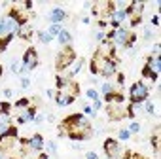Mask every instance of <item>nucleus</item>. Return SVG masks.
Wrapping results in <instances>:
<instances>
[{"mask_svg": "<svg viewBox=\"0 0 161 159\" xmlns=\"http://www.w3.org/2000/svg\"><path fill=\"white\" fill-rule=\"evenodd\" d=\"M76 61V53L72 51V47H64L59 55H57V70H63L66 68L70 63Z\"/></svg>", "mask_w": 161, "mask_h": 159, "instance_id": "1", "label": "nucleus"}, {"mask_svg": "<svg viewBox=\"0 0 161 159\" xmlns=\"http://www.w3.org/2000/svg\"><path fill=\"white\" fill-rule=\"evenodd\" d=\"M148 99V85H144L142 82H136L133 87H131V102H142Z\"/></svg>", "mask_w": 161, "mask_h": 159, "instance_id": "2", "label": "nucleus"}, {"mask_svg": "<svg viewBox=\"0 0 161 159\" xmlns=\"http://www.w3.org/2000/svg\"><path fill=\"white\" fill-rule=\"evenodd\" d=\"M36 64H38L36 49H34V47H29V49H27V53H25V57H23V66H25L27 70H32Z\"/></svg>", "mask_w": 161, "mask_h": 159, "instance_id": "3", "label": "nucleus"}, {"mask_svg": "<svg viewBox=\"0 0 161 159\" xmlns=\"http://www.w3.org/2000/svg\"><path fill=\"white\" fill-rule=\"evenodd\" d=\"M129 36H131V34H129L125 29H116V32H114V38H116V44H118V46H125V47H127Z\"/></svg>", "mask_w": 161, "mask_h": 159, "instance_id": "4", "label": "nucleus"}, {"mask_svg": "<svg viewBox=\"0 0 161 159\" xmlns=\"http://www.w3.org/2000/svg\"><path fill=\"white\" fill-rule=\"evenodd\" d=\"M64 17H66V14H64L61 8H53V10L49 12V21H51L53 25H61Z\"/></svg>", "mask_w": 161, "mask_h": 159, "instance_id": "5", "label": "nucleus"}, {"mask_svg": "<svg viewBox=\"0 0 161 159\" xmlns=\"http://www.w3.org/2000/svg\"><path fill=\"white\" fill-rule=\"evenodd\" d=\"M104 151L114 159L116 155H118V151H119V148H118V142L116 140H112V138H106L104 140Z\"/></svg>", "mask_w": 161, "mask_h": 159, "instance_id": "6", "label": "nucleus"}, {"mask_svg": "<svg viewBox=\"0 0 161 159\" xmlns=\"http://www.w3.org/2000/svg\"><path fill=\"white\" fill-rule=\"evenodd\" d=\"M127 15H125V12L123 10H114V14L110 15V21H112V27H116V29H119V25H121V21L125 19Z\"/></svg>", "mask_w": 161, "mask_h": 159, "instance_id": "7", "label": "nucleus"}, {"mask_svg": "<svg viewBox=\"0 0 161 159\" xmlns=\"http://www.w3.org/2000/svg\"><path fill=\"white\" fill-rule=\"evenodd\" d=\"M101 74H103V76H106V78L114 76V74H116V63H114L112 59H108V61L104 63V66L101 68Z\"/></svg>", "mask_w": 161, "mask_h": 159, "instance_id": "8", "label": "nucleus"}, {"mask_svg": "<svg viewBox=\"0 0 161 159\" xmlns=\"http://www.w3.org/2000/svg\"><path fill=\"white\" fill-rule=\"evenodd\" d=\"M29 146H31V150L40 151V150L44 148V138H42V134H32L31 140H29Z\"/></svg>", "mask_w": 161, "mask_h": 159, "instance_id": "9", "label": "nucleus"}, {"mask_svg": "<svg viewBox=\"0 0 161 159\" xmlns=\"http://www.w3.org/2000/svg\"><path fill=\"white\" fill-rule=\"evenodd\" d=\"M31 34H32V25H29V23L21 25V27H19V30H17V36H19L21 40H29V38H31Z\"/></svg>", "mask_w": 161, "mask_h": 159, "instance_id": "10", "label": "nucleus"}, {"mask_svg": "<svg viewBox=\"0 0 161 159\" xmlns=\"http://www.w3.org/2000/svg\"><path fill=\"white\" fill-rule=\"evenodd\" d=\"M106 101H108V104H123L125 99H123L121 93H114V91H112V93L106 95Z\"/></svg>", "mask_w": 161, "mask_h": 159, "instance_id": "11", "label": "nucleus"}, {"mask_svg": "<svg viewBox=\"0 0 161 159\" xmlns=\"http://www.w3.org/2000/svg\"><path fill=\"white\" fill-rule=\"evenodd\" d=\"M148 63H150L148 66L152 68V72H155V74H157V72H159V68H161V57H150V59H148Z\"/></svg>", "mask_w": 161, "mask_h": 159, "instance_id": "12", "label": "nucleus"}, {"mask_svg": "<svg viewBox=\"0 0 161 159\" xmlns=\"http://www.w3.org/2000/svg\"><path fill=\"white\" fill-rule=\"evenodd\" d=\"M57 38H59V42H61V46H66V47L70 46V40H72V38H70V34H68V30H64V29H63V30L59 32V36H57Z\"/></svg>", "mask_w": 161, "mask_h": 159, "instance_id": "13", "label": "nucleus"}, {"mask_svg": "<svg viewBox=\"0 0 161 159\" xmlns=\"http://www.w3.org/2000/svg\"><path fill=\"white\" fill-rule=\"evenodd\" d=\"M142 76H144V78H150L152 82H155V80H157V74H155V72H152V68H150L148 64L142 68Z\"/></svg>", "mask_w": 161, "mask_h": 159, "instance_id": "14", "label": "nucleus"}, {"mask_svg": "<svg viewBox=\"0 0 161 159\" xmlns=\"http://www.w3.org/2000/svg\"><path fill=\"white\" fill-rule=\"evenodd\" d=\"M82 64H84V59L74 61V66H72V70H70V76H76V74L80 72V68H82Z\"/></svg>", "mask_w": 161, "mask_h": 159, "instance_id": "15", "label": "nucleus"}, {"mask_svg": "<svg viewBox=\"0 0 161 159\" xmlns=\"http://www.w3.org/2000/svg\"><path fill=\"white\" fill-rule=\"evenodd\" d=\"M12 38H14V34H10V36H4V38H0V51H4V49L8 47V44L12 42Z\"/></svg>", "mask_w": 161, "mask_h": 159, "instance_id": "16", "label": "nucleus"}, {"mask_svg": "<svg viewBox=\"0 0 161 159\" xmlns=\"http://www.w3.org/2000/svg\"><path fill=\"white\" fill-rule=\"evenodd\" d=\"M0 125L10 127V114L8 112H0Z\"/></svg>", "mask_w": 161, "mask_h": 159, "instance_id": "17", "label": "nucleus"}, {"mask_svg": "<svg viewBox=\"0 0 161 159\" xmlns=\"http://www.w3.org/2000/svg\"><path fill=\"white\" fill-rule=\"evenodd\" d=\"M38 36H40V42H42V44H49V42L53 40V36H51L49 32H38Z\"/></svg>", "mask_w": 161, "mask_h": 159, "instance_id": "18", "label": "nucleus"}, {"mask_svg": "<svg viewBox=\"0 0 161 159\" xmlns=\"http://www.w3.org/2000/svg\"><path fill=\"white\" fill-rule=\"evenodd\" d=\"M61 30H63V27H61V25H51L47 32H49L51 36H59V32H61Z\"/></svg>", "mask_w": 161, "mask_h": 159, "instance_id": "19", "label": "nucleus"}, {"mask_svg": "<svg viewBox=\"0 0 161 159\" xmlns=\"http://www.w3.org/2000/svg\"><path fill=\"white\" fill-rule=\"evenodd\" d=\"M86 95H87V99H91L93 102H95V101H99V93H97L95 89H87V93H86Z\"/></svg>", "mask_w": 161, "mask_h": 159, "instance_id": "20", "label": "nucleus"}, {"mask_svg": "<svg viewBox=\"0 0 161 159\" xmlns=\"http://www.w3.org/2000/svg\"><path fill=\"white\" fill-rule=\"evenodd\" d=\"M112 91H114L112 85H108V84H103V85H101V93H103V95H108V93H112Z\"/></svg>", "mask_w": 161, "mask_h": 159, "instance_id": "21", "label": "nucleus"}, {"mask_svg": "<svg viewBox=\"0 0 161 159\" xmlns=\"http://www.w3.org/2000/svg\"><path fill=\"white\" fill-rule=\"evenodd\" d=\"M25 106H29V99H21L15 102V108H25Z\"/></svg>", "mask_w": 161, "mask_h": 159, "instance_id": "22", "label": "nucleus"}, {"mask_svg": "<svg viewBox=\"0 0 161 159\" xmlns=\"http://www.w3.org/2000/svg\"><path fill=\"white\" fill-rule=\"evenodd\" d=\"M127 131H129V133H138V131H140V123H136V121L131 123V127H129Z\"/></svg>", "mask_w": 161, "mask_h": 159, "instance_id": "23", "label": "nucleus"}, {"mask_svg": "<svg viewBox=\"0 0 161 159\" xmlns=\"http://www.w3.org/2000/svg\"><path fill=\"white\" fill-rule=\"evenodd\" d=\"M118 136H119V138H121V140H127V138H129V136H131V133H129V131H127V129H121V131H119V134H118Z\"/></svg>", "mask_w": 161, "mask_h": 159, "instance_id": "24", "label": "nucleus"}, {"mask_svg": "<svg viewBox=\"0 0 161 159\" xmlns=\"http://www.w3.org/2000/svg\"><path fill=\"white\" fill-rule=\"evenodd\" d=\"M29 85H31V80H29V78H23V80H21V87H23V89H27Z\"/></svg>", "mask_w": 161, "mask_h": 159, "instance_id": "25", "label": "nucleus"}, {"mask_svg": "<svg viewBox=\"0 0 161 159\" xmlns=\"http://www.w3.org/2000/svg\"><path fill=\"white\" fill-rule=\"evenodd\" d=\"M19 63H12V72H15V74H19Z\"/></svg>", "mask_w": 161, "mask_h": 159, "instance_id": "26", "label": "nucleus"}, {"mask_svg": "<svg viewBox=\"0 0 161 159\" xmlns=\"http://www.w3.org/2000/svg\"><path fill=\"white\" fill-rule=\"evenodd\" d=\"M146 110H148V114H153V112H155V108H153L152 102H146Z\"/></svg>", "mask_w": 161, "mask_h": 159, "instance_id": "27", "label": "nucleus"}, {"mask_svg": "<svg viewBox=\"0 0 161 159\" xmlns=\"http://www.w3.org/2000/svg\"><path fill=\"white\" fill-rule=\"evenodd\" d=\"M47 150H49L51 153H55V151H57V148H55V142H47Z\"/></svg>", "mask_w": 161, "mask_h": 159, "instance_id": "28", "label": "nucleus"}, {"mask_svg": "<svg viewBox=\"0 0 161 159\" xmlns=\"http://www.w3.org/2000/svg\"><path fill=\"white\" fill-rule=\"evenodd\" d=\"M86 157H87V159H99V155H97L95 151H87V153H86Z\"/></svg>", "mask_w": 161, "mask_h": 159, "instance_id": "29", "label": "nucleus"}, {"mask_svg": "<svg viewBox=\"0 0 161 159\" xmlns=\"http://www.w3.org/2000/svg\"><path fill=\"white\" fill-rule=\"evenodd\" d=\"M152 25H153V27H157V25H159V17H157V15H153V17H152Z\"/></svg>", "mask_w": 161, "mask_h": 159, "instance_id": "30", "label": "nucleus"}, {"mask_svg": "<svg viewBox=\"0 0 161 159\" xmlns=\"http://www.w3.org/2000/svg\"><path fill=\"white\" fill-rule=\"evenodd\" d=\"M159 49H161V47H159V44H155V46H153V51H155V57H159Z\"/></svg>", "mask_w": 161, "mask_h": 159, "instance_id": "31", "label": "nucleus"}, {"mask_svg": "<svg viewBox=\"0 0 161 159\" xmlns=\"http://www.w3.org/2000/svg\"><path fill=\"white\" fill-rule=\"evenodd\" d=\"M34 121H36V123H42V121H44V118H42V116H36V118H34Z\"/></svg>", "mask_w": 161, "mask_h": 159, "instance_id": "32", "label": "nucleus"}, {"mask_svg": "<svg viewBox=\"0 0 161 159\" xmlns=\"http://www.w3.org/2000/svg\"><path fill=\"white\" fill-rule=\"evenodd\" d=\"M4 95H6V97H12L14 93H12V89H6V91H4Z\"/></svg>", "mask_w": 161, "mask_h": 159, "instance_id": "33", "label": "nucleus"}, {"mask_svg": "<svg viewBox=\"0 0 161 159\" xmlns=\"http://www.w3.org/2000/svg\"><path fill=\"white\" fill-rule=\"evenodd\" d=\"M38 159H49V155H46V153H44V155H40Z\"/></svg>", "mask_w": 161, "mask_h": 159, "instance_id": "34", "label": "nucleus"}, {"mask_svg": "<svg viewBox=\"0 0 161 159\" xmlns=\"http://www.w3.org/2000/svg\"><path fill=\"white\" fill-rule=\"evenodd\" d=\"M12 159H19V157H12Z\"/></svg>", "mask_w": 161, "mask_h": 159, "instance_id": "35", "label": "nucleus"}, {"mask_svg": "<svg viewBox=\"0 0 161 159\" xmlns=\"http://www.w3.org/2000/svg\"><path fill=\"white\" fill-rule=\"evenodd\" d=\"M135 159H142V157H135Z\"/></svg>", "mask_w": 161, "mask_h": 159, "instance_id": "36", "label": "nucleus"}]
</instances>
